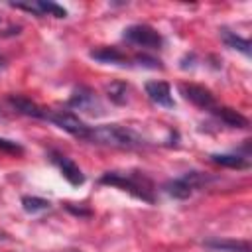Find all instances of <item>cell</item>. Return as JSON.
<instances>
[{
	"instance_id": "1",
	"label": "cell",
	"mask_w": 252,
	"mask_h": 252,
	"mask_svg": "<svg viewBox=\"0 0 252 252\" xmlns=\"http://www.w3.org/2000/svg\"><path fill=\"white\" fill-rule=\"evenodd\" d=\"M85 140L91 142V144L110 146V148H122V150H130V148L144 146V140H142L132 128H126V126H120V124L91 126Z\"/></svg>"
},
{
	"instance_id": "2",
	"label": "cell",
	"mask_w": 252,
	"mask_h": 252,
	"mask_svg": "<svg viewBox=\"0 0 252 252\" xmlns=\"http://www.w3.org/2000/svg\"><path fill=\"white\" fill-rule=\"evenodd\" d=\"M100 183L118 187V189L130 193L132 197L142 199L146 203H154L156 201L152 181L146 175H142L140 171H106L100 177Z\"/></svg>"
},
{
	"instance_id": "3",
	"label": "cell",
	"mask_w": 252,
	"mask_h": 252,
	"mask_svg": "<svg viewBox=\"0 0 252 252\" xmlns=\"http://www.w3.org/2000/svg\"><path fill=\"white\" fill-rule=\"evenodd\" d=\"M122 37L132 43V45H138V47H146V49H159L163 45V37L161 33L148 26V24H132L124 30Z\"/></svg>"
},
{
	"instance_id": "4",
	"label": "cell",
	"mask_w": 252,
	"mask_h": 252,
	"mask_svg": "<svg viewBox=\"0 0 252 252\" xmlns=\"http://www.w3.org/2000/svg\"><path fill=\"white\" fill-rule=\"evenodd\" d=\"M45 120H49V122H53L57 128H61V130H65V132H69L71 136H75V138H81V140H85L87 138V134H89V124H85L75 112H71V110H45Z\"/></svg>"
},
{
	"instance_id": "5",
	"label": "cell",
	"mask_w": 252,
	"mask_h": 252,
	"mask_svg": "<svg viewBox=\"0 0 252 252\" xmlns=\"http://www.w3.org/2000/svg\"><path fill=\"white\" fill-rule=\"evenodd\" d=\"M205 181V177L199 173V171H191V173H185L183 177H177V179H171L165 183V193L173 199H189L193 195V191Z\"/></svg>"
},
{
	"instance_id": "6",
	"label": "cell",
	"mask_w": 252,
	"mask_h": 252,
	"mask_svg": "<svg viewBox=\"0 0 252 252\" xmlns=\"http://www.w3.org/2000/svg\"><path fill=\"white\" fill-rule=\"evenodd\" d=\"M49 159L57 165V169L61 171V175L73 185V187H79L85 183V173L81 171V167L67 156H63L61 152H49Z\"/></svg>"
},
{
	"instance_id": "7",
	"label": "cell",
	"mask_w": 252,
	"mask_h": 252,
	"mask_svg": "<svg viewBox=\"0 0 252 252\" xmlns=\"http://www.w3.org/2000/svg\"><path fill=\"white\" fill-rule=\"evenodd\" d=\"M179 91L195 106L205 108V110H213L215 108V96H213V93L209 89H205L201 85H193V83H181Z\"/></svg>"
},
{
	"instance_id": "8",
	"label": "cell",
	"mask_w": 252,
	"mask_h": 252,
	"mask_svg": "<svg viewBox=\"0 0 252 252\" xmlns=\"http://www.w3.org/2000/svg\"><path fill=\"white\" fill-rule=\"evenodd\" d=\"M146 94L148 98L158 104V106H165V108H171L175 102H173V96H171V89L167 83L163 81H148L146 83Z\"/></svg>"
},
{
	"instance_id": "9",
	"label": "cell",
	"mask_w": 252,
	"mask_h": 252,
	"mask_svg": "<svg viewBox=\"0 0 252 252\" xmlns=\"http://www.w3.org/2000/svg\"><path fill=\"white\" fill-rule=\"evenodd\" d=\"M69 104H71L73 108H79V110H85V112H91V114L102 110V104H100L98 96H96L93 91H89V89H79V91H75L73 96L69 98Z\"/></svg>"
},
{
	"instance_id": "10",
	"label": "cell",
	"mask_w": 252,
	"mask_h": 252,
	"mask_svg": "<svg viewBox=\"0 0 252 252\" xmlns=\"http://www.w3.org/2000/svg\"><path fill=\"white\" fill-rule=\"evenodd\" d=\"M14 8H20V10H28V12H33L37 16H55V18H65L67 16V10L61 8L59 4L55 2H45V0H39V2H30V4H12Z\"/></svg>"
},
{
	"instance_id": "11",
	"label": "cell",
	"mask_w": 252,
	"mask_h": 252,
	"mask_svg": "<svg viewBox=\"0 0 252 252\" xmlns=\"http://www.w3.org/2000/svg\"><path fill=\"white\" fill-rule=\"evenodd\" d=\"M8 102H10L18 112H22V114H26V116L43 118V120H45V108L37 106L35 102L28 100V98H24V96H14V94H10V96H8Z\"/></svg>"
},
{
	"instance_id": "12",
	"label": "cell",
	"mask_w": 252,
	"mask_h": 252,
	"mask_svg": "<svg viewBox=\"0 0 252 252\" xmlns=\"http://www.w3.org/2000/svg\"><path fill=\"white\" fill-rule=\"evenodd\" d=\"M211 112H215L226 126L230 128H248V118L242 116L238 110L228 108V106H215Z\"/></svg>"
},
{
	"instance_id": "13",
	"label": "cell",
	"mask_w": 252,
	"mask_h": 252,
	"mask_svg": "<svg viewBox=\"0 0 252 252\" xmlns=\"http://www.w3.org/2000/svg\"><path fill=\"white\" fill-rule=\"evenodd\" d=\"M91 57L100 61V63H108V65H128V59L124 57L122 51H118L116 47H100V49H93Z\"/></svg>"
},
{
	"instance_id": "14",
	"label": "cell",
	"mask_w": 252,
	"mask_h": 252,
	"mask_svg": "<svg viewBox=\"0 0 252 252\" xmlns=\"http://www.w3.org/2000/svg\"><path fill=\"white\" fill-rule=\"evenodd\" d=\"M211 161L230 167V169H246L248 167V158L240 156V154H213Z\"/></svg>"
},
{
	"instance_id": "15",
	"label": "cell",
	"mask_w": 252,
	"mask_h": 252,
	"mask_svg": "<svg viewBox=\"0 0 252 252\" xmlns=\"http://www.w3.org/2000/svg\"><path fill=\"white\" fill-rule=\"evenodd\" d=\"M205 246L215 250H224V252H250L248 242H236V240H207Z\"/></svg>"
},
{
	"instance_id": "16",
	"label": "cell",
	"mask_w": 252,
	"mask_h": 252,
	"mask_svg": "<svg viewBox=\"0 0 252 252\" xmlns=\"http://www.w3.org/2000/svg\"><path fill=\"white\" fill-rule=\"evenodd\" d=\"M220 37H222V41H224L228 47L238 49V51H242L244 55H250V41H248V39H244V37H240V35H236V33H232V32H228V30H220Z\"/></svg>"
},
{
	"instance_id": "17",
	"label": "cell",
	"mask_w": 252,
	"mask_h": 252,
	"mask_svg": "<svg viewBox=\"0 0 252 252\" xmlns=\"http://www.w3.org/2000/svg\"><path fill=\"white\" fill-rule=\"evenodd\" d=\"M49 201L47 199H41V197H30V195H26V197H22V207H24V211L26 213H30V215H35V213H41V211H47L49 209Z\"/></svg>"
},
{
	"instance_id": "18",
	"label": "cell",
	"mask_w": 252,
	"mask_h": 252,
	"mask_svg": "<svg viewBox=\"0 0 252 252\" xmlns=\"http://www.w3.org/2000/svg\"><path fill=\"white\" fill-rule=\"evenodd\" d=\"M0 150L10 152V154H22V152H24V148H22L18 142L8 140V138H0Z\"/></svg>"
},
{
	"instance_id": "19",
	"label": "cell",
	"mask_w": 252,
	"mask_h": 252,
	"mask_svg": "<svg viewBox=\"0 0 252 252\" xmlns=\"http://www.w3.org/2000/svg\"><path fill=\"white\" fill-rule=\"evenodd\" d=\"M0 65H2V55H0Z\"/></svg>"
}]
</instances>
